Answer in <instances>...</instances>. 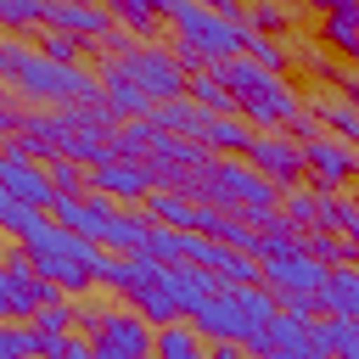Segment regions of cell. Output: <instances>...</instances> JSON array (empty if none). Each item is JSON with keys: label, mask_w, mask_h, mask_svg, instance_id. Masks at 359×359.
Wrapping results in <instances>:
<instances>
[{"label": "cell", "mask_w": 359, "mask_h": 359, "mask_svg": "<svg viewBox=\"0 0 359 359\" xmlns=\"http://www.w3.org/2000/svg\"><path fill=\"white\" fill-rule=\"evenodd\" d=\"M146 151H151V123H146V118H123V123L112 129V157L146 163Z\"/></svg>", "instance_id": "33"}, {"label": "cell", "mask_w": 359, "mask_h": 359, "mask_svg": "<svg viewBox=\"0 0 359 359\" xmlns=\"http://www.w3.org/2000/svg\"><path fill=\"white\" fill-rule=\"evenodd\" d=\"M286 50H292V79H297V84H331V79L342 73V62H337L325 45L303 39V34H286Z\"/></svg>", "instance_id": "18"}, {"label": "cell", "mask_w": 359, "mask_h": 359, "mask_svg": "<svg viewBox=\"0 0 359 359\" xmlns=\"http://www.w3.org/2000/svg\"><path fill=\"white\" fill-rule=\"evenodd\" d=\"M303 101H309V112L320 118V129H331V135H342L348 146H359V107H353L342 90H331V84H303Z\"/></svg>", "instance_id": "13"}, {"label": "cell", "mask_w": 359, "mask_h": 359, "mask_svg": "<svg viewBox=\"0 0 359 359\" xmlns=\"http://www.w3.org/2000/svg\"><path fill=\"white\" fill-rule=\"evenodd\" d=\"M34 353V325L28 320H0V359H22Z\"/></svg>", "instance_id": "39"}, {"label": "cell", "mask_w": 359, "mask_h": 359, "mask_svg": "<svg viewBox=\"0 0 359 359\" xmlns=\"http://www.w3.org/2000/svg\"><path fill=\"white\" fill-rule=\"evenodd\" d=\"M39 28H62V34H79V39H101L112 28V11L101 0H45V17Z\"/></svg>", "instance_id": "12"}, {"label": "cell", "mask_w": 359, "mask_h": 359, "mask_svg": "<svg viewBox=\"0 0 359 359\" xmlns=\"http://www.w3.org/2000/svg\"><path fill=\"white\" fill-rule=\"evenodd\" d=\"M353 185H359V180H353Z\"/></svg>", "instance_id": "52"}, {"label": "cell", "mask_w": 359, "mask_h": 359, "mask_svg": "<svg viewBox=\"0 0 359 359\" xmlns=\"http://www.w3.org/2000/svg\"><path fill=\"white\" fill-rule=\"evenodd\" d=\"M146 118H151L157 129H168V135H191V140H196V135H202V123H208L213 112H208L202 101H191V95H174V101H157Z\"/></svg>", "instance_id": "23"}, {"label": "cell", "mask_w": 359, "mask_h": 359, "mask_svg": "<svg viewBox=\"0 0 359 359\" xmlns=\"http://www.w3.org/2000/svg\"><path fill=\"white\" fill-rule=\"evenodd\" d=\"M314 45H325L337 62H359V11H320Z\"/></svg>", "instance_id": "20"}, {"label": "cell", "mask_w": 359, "mask_h": 359, "mask_svg": "<svg viewBox=\"0 0 359 359\" xmlns=\"http://www.w3.org/2000/svg\"><path fill=\"white\" fill-rule=\"evenodd\" d=\"M45 174H50V191H56V196H79V191H90V168L73 163V157H50Z\"/></svg>", "instance_id": "36"}, {"label": "cell", "mask_w": 359, "mask_h": 359, "mask_svg": "<svg viewBox=\"0 0 359 359\" xmlns=\"http://www.w3.org/2000/svg\"><path fill=\"white\" fill-rule=\"evenodd\" d=\"M275 191H286V185H297L303 180V146L286 135V129H252V140H247V151H241Z\"/></svg>", "instance_id": "6"}, {"label": "cell", "mask_w": 359, "mask_h": 359, "mask_svg": "<svg viewBox=\"0 0 359 359\" xmlns=\"http://www.w3.org/2000/svg\"><path fill=\"white\" fill-rule=\"evenodd\" d=\"M118 56H123V67L135 73V84H140L151 101H174V95H185V84H191V73L174 62L168 39H135V45L118 50Z\"/></svg>", "instance_id": "4"}, {"label": "cell", "mask_w": 359, "mask_h": 359, "mask_svg": "<svg viewBox=\"0 0 359 359\" xmlns=\"http://www.w3.org/2000/svg\"><path fill=\"white\" fill-rule=\"evenodd\" d=\"M247 140H252V123H247L241 112H213V118L202 123V135H196V146H208L213 157H241Z\"/></svg>", "instance_id": "19"}, {"label": "cell", "mask_w": 359, "mask_h": 359, "mask_svg": "<svg viewBox=\"0 0 359 359\" xmlns=\"http://www.w3.org/2000/svg\"><path fill=\"white\" fill-rule=\"evenodd\" d=\"M241 50H247L258 67H269V73H292V50H286V39H275V34L241 28Z\"/></svg>", "instance_id": "32"}, {"label": "cell", "mask_w": 359, "mask_h": 359, "mask_svg": "<svg viewBox=\"0 0 359 359\" xmlns=\"http://www.w3.org/2000/svg\"><path fill=\"white\" fill-rule=\"evenodd\" d=\"M90 185L107 191L112 202H146V191H151L157 180H151L146 163H123V157H112V163H95V168H90Z\"/></svg>", "instance_id": "14"}, {"label": "cell", "mask_w": 359, "mask_h": 359, "mask_svg": "<svg viewBox=\"0 0 359 359\" xmlns=\"http://www.w3.org/2000/svg\"><path fill=\"white\" fill-rule=\"evenodd\" d=\"M123 303H129V309H135V314H140V320H146V325H168V320H185V314H180V303H174V292H168V280H163V275H157V280H146V286H135V292H129V297H123Z\"/></svg>", "instance_id": "25"}, {"label": "cell", "mask_w": 359, "mask_h": 359, "mask_svg": "<svg viewBox=\"0 0 359 359\" xmlns=\"http://www.w3.org/2000/svg\"><path fill=\"white\" fill-rule=\"evenodd\" d=\"M292 22H297L292 0H247V11H241V28H252V34H275V39H286Z\"/></svg>", "instance_id": "28"}, {"label": "cell", "mask_w": 359, "mask_h": 359, "mask_svg": "<svg viewBox=\"0 0 359 359\" xmlns=\"http://www.w3.org/2000/svg\"><path fill=\"white\" fill-rule=\"evenodd\" d=\"M297 146H303V180H309V185L342 191V185L359 180V146H348L342 135L320 129V135H309V140H297Z\"/></svg>", "instance_id": "5"}, {"label": "cell", "mask_w": 359, "mask_h": 359, "mask_svg": "<svg viewBox=\"0 0 359 359\" xmlns=\"http://www.w3.org/2000/svg\"><path fill=\"white\" fill-rule=\"evenodd\" d=\"M11 90H17L28 107H67V101L95 95L101 84H95V67H62V62H50V56H39V50L28 45V62L17 67Z\"/></svg>", "instance_id": "2"}, {"label": "cell", "mask_w": 359, "mask_h": 359, "mask_svg": "<svg viewBox=\"0 0 359 359\" xmlns=\"http://www.w3.org/2000/svg\"><path fill=\"white\" fill-rule=\"evenodd\" d=\"M168 39L174 45H191L213 67V62H224V56L241 50V22H230V17H219V11H208L196 0H180V11L168 17Z\"/></svg>", "instance_id": "3"}, {"label": "cell", "mask_w": 359, "mask_h": 359, "mask_svg": "<svg viewBox=\"0 0 359 359\" xmlns=\"http://www.w3.org/2000/svg\"><path fill=\"white\" fill-rule=\"evenodd\" d=\"M22 359H45V353H22Z\"/></svg>", "instance_id": "49"}, {"label": "cell", "mask_w": 359, "mask_h": 359, "mask_svg": "<svg viewBox=\"0 0 359 359\" xmlns=\"http://www.w3.org/2000/svg\"><path fill=\"white\" fill-rule=\"evenodd\" d=\"M309 359H337V353H331V348H320V353H309Z\"/></svg>", "instance_id": "48"}, {"label": "cell", "mask_w": 359, "mask_h": 359, "mask_svg": "<svg viewBox=\"0 0 359 359\" xmlns=\"http://www.w3.org/2000/svg\"><path fill=\"white\" fill-rule=\"evenodd\" d=\"M140 208L151 213V224H174V230H191V213H196V202H191V196H180L174 185H151Z\"/></svg>", "instance_id": "27"}, {"label": "cell", "mask_w": 359, "mask_h": 359, "mask_svg": "<svg viewBox=\"0 0 359 359\" xmlns=\"http://www.w3.org/2000/svg\"><path fill=\"white\" fill-rule=\"evenodd\" d=\"M107 309H112V303H95L90 292H84V297H73V331H79V337H95V331H101V320H107Z\"/></svg>", "instance_id": "41"}, {"label": "cell", "mask_w": 359, "mask_h": 359, "mask_svg": "<svg viewBox=\"0 0 359 359\" xmlns=\"http://www.w3.org/2000/svg\"><path fill=\"white\" fill-rule=\"evenodd\" d=\"M320 314H348V320H359V264H331V269H325Z\"/></svg>", "instance_id": "21"}, {"label": "cell", "mask_w": 359, "mask_h": 359, "mask_svg": "<svg viewBox=\"0 0 359 359\" xmlns=\"http://www.w3.org/2000/svg\"><path fill=\"white\" fill-rule=\"evenodd\" d=\"M230 292H236V303H241V314H247L252 325H264V320L280 314V303H275V292H269L264 280H252V286H230Z\"/></svg>", "instance_id": "37"}, {"label": "cell", "mask_w": 359, "mask_h": 359, "mask_svg": "<svg viewBox=\"0 0 359 359\" xmlns=\"http://www.w3.org/2000/svg\"><path fill=\"white\" fill-rule=\"evenodd\" d=\"M185 95H191V101H202L208 112H236V95H230V90H224V84L213 79V67H208V73H191Z\"/></svg>", "instance_id": "35"}, {"label": "cell", "mask_w": 359, "mask_h": 359, "mask_svg": "<svg viewBox=\"0 0 359 359\" xmlns=\"http://www.w3.org/2000/svg\"><path fill=\"white\" fill-rule=\"evenodd\" d=\"M34 219H39V208H28V202H17V196L0 202V236H6V241H22Z\"/></svg>", "instance_id": "38"}, {"label": "cell", "mask_w": 359, "mask_h": 359, "mask_svg": "<svg viewBox=\"0 0 359 359\" xmlns=\"http://www.w3.org/2000/svg\"><path fill=\"white\" fill-rule=\"evenodd\" d=\"M0 247H6V236H0Z\"/></svg>", "instance_id": "51"}, {"label": "cell", "mask_w": 359, "mask_h": 359, "mask_svg": "<svg viewBox=\"0 0 359 359\" xmlns=\"http://www.w3.org/2000/svg\"><path fill=\"white\" fill-rule=\"evenodd\" d=\"M331 90H342V95L359 107V62H342V73L331 79Z\"/></svg>", "instance_id": "45"}, {"label": "cell", "mask_w": 359, "mask_h": 359, "mask_svg": "<svg viewBox=\"0 0 359 359\" xmlns=\"http://www.w3.org/2000/svg\"><path fill=\"white\" fill-rule=\"evenodd\" d=\"M151 331H157V325H146L129 303H112L107 320H101V331H95L90 342H95L101 359H151Z\"/></svg>", "instance_id": "7"}, {"label": "cell", "mask_w": 359, "mask_h": 359, "mask_svg": "<svg viewBox=\"0 0 359 359\" xmlns=\"http://www.w3.org/2000/svg\"><path fill=\"white\" fill-rule=\"evenodd\" d=\"M28 325H34V331H73V297L34 309V320H28Z\"/></svg>", "instance_id": "42"}, {"label": "cell", "mask_w": 359, "mask_h": 359, "mask_svg": "<svg viewBox=\"0 0 359 359\" xmlns=\"http://www.w3.org/2000/svg\"><path fill=\"white\" fill-rule=\"evenodd\" d=\"M191 325L202 331V342H241V337L252 331V320L241 314V303H236V292H230V286H219V292L191 314Z\"/></svg>", "instance_id": "11"}, {"label": "cell", "mask_w": 359, "mask_h": 359, "mask_svg": "<svg viewBox=\"0 0 359 359\" xmlns=\"http://www.w3.org/2000/svg\"><path fill=\"white\" fill-rule=\"evenodd\" d=\"M146 230H151V213L140 202H118L95 247H107V252H140L146 247Z\"/></svg>", "instance_id": "17"}, {"label": "cell", "mask_w": 359, "mask_h": 359, "mask_svg": "<svg viewBox=\"0 0 359 359\" xmlns=\"http://www.w3.org/2000/svg\"><path fill=\"white\" fill-rule=\"evenodd\" d=\"M280 314H297V320H320V292H275Z\"/></svg>", "instance_id": "44"}, {"label": "cell", "mask_w": 359, "mask_h": 359, "mask_svg": "<svg viewBox=\"0 0 359 359\" xmlns=\"http://www.w3.org/2000/svg\"><path fill=\"white\" fill-rule=\"evenodd\" d=\"M325 269H331V264H320V258H309V252L258 258V280H264L269 292H320V286H325Z\"/></svg>", "instance_id": "10"}, {"label": "cell", "mask_w": 359, "mask_h": 359, "mask_svg": "<svg viewBox=\"0 0 359 359\" xmlns=\"http://www.w3.org/2000/svg\"><path fill=\"white\" fill-rule=\"evenodd\" d=\"M280 213H286L297 230H314V224H320V185H309V180L286 185V191H280Z\"/></svg>", "instance_id": "31"}, {"label": "cell", "mask_w": 359, "mask_h": 359, "mask_svg": "<svg viewBox=\"0 0 359 359\" xmlns=\"http://www.w3.org/2000/svg\"><path fill=\"white\" fill-rule=\"evenodd\" d=\"M303 252H309V258H320V264H359V247H353V236H342V230H325V224L303 230Z\"/></svg>", "instance_id": "29"}, {"label": "cell", "mask_w": 359, "mask_h": 359, "mask_svg": "<svg viewBox=\"0 0 359 359\" xmlns=\"http://www.w3.org/2000/svg\"><path fill=\"white\" fill-rule=\"evenodd\" d=\"M140 252H151L157 264H174V258H180V230H174V224H151Z\"/></svg>", "instance_id": "40"}, {"label": "cell", "mask_w": 359, "mask_h": 359, "mask_svg": "<svg viewBox=\"0 0 359 359\" xmlns=\"http://www.w3.org/2000/svg\"><path fill=\"white\" fill-rule=\"evenodd\" d=\"M314 342L331 348L337 359H359V320H348V314H320V320H314Z\"/></svg>", "instance_id": "30"}, {"label": "cell", "mask_w": 359, "mask_h": 359, "mask_svg": "<svg viewBox=\"0 0 359 359\" xmlns=\"http://www.w3.org/2000/svg\"><path fill=\"white\" fill-rule=\"evenodd\" d=\"M163 280H168V292H174V303H180V314L191 320L213 292H219V280H213V269H202V264H191V258H174V264H163Z\"/></svg>", "instance_id": "16"}, {"label": "cell", "mask_w": 359, "mask_h": 359, "mask_svg": "<svg viewBox=\"0 0 359 359\" xmlns=\"http://www.w3.org/2000/svg\"><path fill=\"white\" fill-rule=\"evenodd\" d=\"M202 202H213V208H224V213H241V219L252 224V219H264V213L280 208V191H275L247 157H213Z\"/></svg>", "instance_id": "1"}, {"label": "cell", "mask_w": 359, "mask_h": 359, "mask_svg": "<svg viewBox=\"0 0 359 359\" xmlns=\"http://www.w3.org/2000/svg\"><path fill=\"white\" fill-rule=\"evenodd\" d=\"M45 17V0H0V34H34Z\"/></svg>", "instance_id": "34"}, {"label": "cell", "mask_w": 359, "mask_h": 359, "mask_svg": "<svg viewBox=\"0 0 359 359\" xmlns=\"http://www.w3.org/2000/svg\"><path fill=\"white\" fill-rule=\"evenodd\" d=\"M28 45H34L39 56L62 62V67H90V39H79V34H62V28H34V34H28Z\"/></svg>", "instance_id": "26"}, {"label": "cell", "mask_w": 359, "mask_h": 359, "mask_svg": "<svg viewBox=\"0 0 359 359\" xmlns=\"http://www.w3.org/2000/svg\"><path fill=\"white\" fill-rule=\"evenodd\" d=\"M22 62H28V39L22 34H0V84H11Z\"/></svg>", "instance_id": "43"}, {"label": "cell", "mask_w": 359, "mask_h": 359, "mask_svg": "<svg viewBox=\"0 0 359 359\" xmlns=\"http://www.w3.org/2000/svg\"><path fill=\"white\" fill-rule=\"evenodd\" d=\"M0 202H6V185H0Z\"/></svg>", "instance_id": "50"}, {"label": "cell", "mask_w": 359, "mask_h": 359, "mask_svg": "<svg viewBox=\"0 0 359 359\" xmlns=\"http://www.w3.org/2000/svg\"><path fill=\"white\" fill-rule=\"evenodd\" d=\"M202 269H213V280H219V286H252V280H258V258H252V252H241V247H224V241H213V247H208Z\"/></svg>", "instance_id": "24"}, {"label": "cell", "mask_w": 359, "mask_h": 359, "mask_svg": "<svg viewBox=\"0 0 359 359\" xmlns=\"http://www.w3.org/2000/svg\"><path fill=\"white\" fill-rule=\"evenodd\" d=\"M196 6H208V11H219L230 22H241V11H247V0H196Z\"/></svg>", "instance_id": "46"}, {"label": "cell", "mask_w": 359, "mask_h": 359, "mask_svg": "<svg viewBox=\"0 0 359 359\" xmlns=\"http://www.w3.org/2000/svg\"><path fill=\"white\" fill-rule=\"evenodd\" d=\"M0 185H6V196L28 202V208H39V213H50V202H56V191H50V174H45V163H39V157L0 151Z\"/></svg>", "instance_id": "9"}, {"label": "cell", "mask_w": 359, "mask_h": 359, "mask_svg": "<svg viewBox=\"0 0 359 359\" xmlns=\"http://www.w3.org/2000/svg\"><path fill=\"white\" fill-rule=\"evenodd\" d=\"M151 359H208V342L191 320H168L151 331Z\"/></svg>", "instance_id": "22"}, {"label": "cell", "mask_w": 359, "mask_h": 359, "mask_svg": "<svg viewBox=\"0 0 359 359\" xmlns=\"http://www.w3.org/2000/svg\"><path fill=\"white\" fill-rule=\"evenodd\" d=\"M112 208H118V202H112L107 191H95V185H90V191H79V196H56V202H50V219H56V224H67V230H73V236H84V241H101V230H107Z\"/></svg>", "instance_id": "8"}, {"label": "cell", "mask_w": 359, "mask_h": 359, "mask_svg": "<svg viewBox=\"0 0 359 359\" xmlns=\"http://www.w3.org/2000/svg\"><path fill=\"white\" fill-rule=\"evenodd\" d=\"M208 359H247L241 342H208Z\"/></svg>", "instance_id": "47"}, {"label": "cell", "mask_w": 359, "mask_h": 359, "mask_svg": "<svg viewBox=\"0 0 359 359\" xmlns=\"http://www.w3.org/2000/svg\"><path fill=\"white\" fill-rule=\"evenodd\" d=\"M11 135H22V140H28V151H34L39 163H50V157H62V151H67V123H62V112H56V107H28V112H22V123H17Z\"/></svg>", "instance_id": "15"}, {"label": "cell", "mask_w": 359, "mask_h": 359, "mask_svg": "<svg viewBox=\"0 0 359 359\" xmlns=\"http://www.w3.org/2000/svg\"><path fill=\"white\" fill-rule=\"evenodd\" d=\"M353 247H359V241H353Z\"/></svg>", "instance_id": "53"}]
</instances>
